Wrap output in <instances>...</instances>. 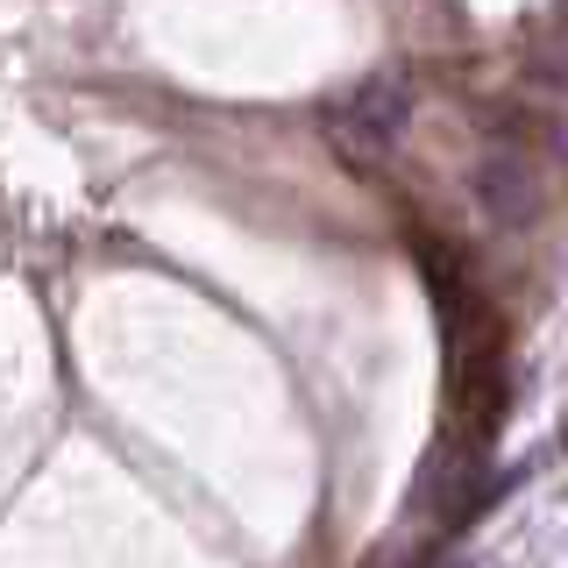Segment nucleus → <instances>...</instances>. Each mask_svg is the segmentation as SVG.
<instances>
[{
	"label": "nucleus",
	"instance_id": "f257e3e1",
	"mask_svg": "<svg viewBox=\"0 0 568 568\" xmlns=\"http://www.w3.org/2000/svg\"><path fill=\"white\" fill-rule=\"evenodd\" d=\"M405 121H413V71H369L355 93L334 106V150L348 156V164H377L390 142L405 135Z\"/></svg>",
	"mask_w": 568,
	"mask_h": 568
},
{
	"label": "nucleus",
	"instance_id": "f03ea898",
	"mask_svg": "<svg viewBox=\"0 0 568 568\" xmlns=\"http://www.w3.org/2000/svg\"><path fill=\"white\" fill-rule=\"evenodd\" d=\"M476 200H484V213L497 227H511V221H532V206H540V178H532V164L519 150H490L484 164H476Z\"/></svg>",
	"mask_w": 568,
	"mask_h": 568
},
{
	"label": "nucleus",
	"instance_id": "7ed1b4c3",
	"mask_svg": "<svg viewBox=\"0 0 568 568\" xmlns=\"http://www.w3.org/2000/svg\"><path fill=\"white\" fill-rule=\"evenodd\" d=\"M561 440H568V426H561Z\"/></svg>",
	"mask_w": 568,
	"mask_h": 568
}]
</instances>
